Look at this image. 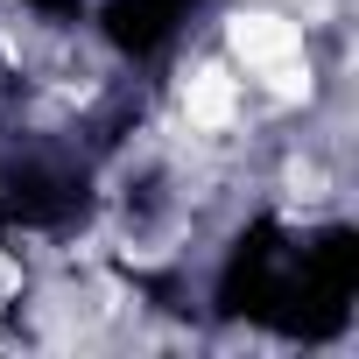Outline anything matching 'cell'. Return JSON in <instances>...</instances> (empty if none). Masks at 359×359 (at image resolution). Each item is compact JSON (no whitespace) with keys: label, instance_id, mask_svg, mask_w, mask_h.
<instances>
[{"label":"cell","instance_id":"obj_6","mask_svg":"<svg viewBox=\"0 0 359 359\" xmlns=\"http://www.w3.org/2000/svg\"><path fill=\"white\" fill-rule=\"evenodd\" d=\"M176 8H184V15H191V8H205V0H176Z\"/></svg>","mask_w":359,"mask_h":359},{"label":"cell","instance_id":"obj_4","mask_svg":"<svg viewBox=\"0 0 359 359\" xmlns=\"http://www.w3.org/2000/svg\"><path fill=\"white\" fill-rule=\"evenodd\" d=\"M78 205H85V191L71 176H50V169H22L0 191V219H22V226H64Z\"/></svg>","mask_w":359,"mask_h":359},{"label":"cell","instance_id":"obj_5","mask_svg":"<svg viewBox=\"0 0 359 359\" xmlns=\"http://www.w3.org/2000/svg\"><path fill=\"white\" fill-rule=\"evenodd\" d=\"M29 8H43V15H78V0H29Z\"/></svg>","mask_w":359,"mask_h":359},{"label":"cell","instance_id":"obj_2","mask_svg":"<svg viewBox=\"0 0 359 359\" xmlns=\"http://www.w3.org/2000/svg\"><path fill=\"white\" fill-rule=\"evenodd\" d=\"M289 254L296 247H282V226L275 219H254L240 233V247L226 254V268H219V310L275 331V317L289 303Z\"/></svg>","mask_w":359,"mask_h":359},{"label":"cell","instance_id":"obj_1","mask_svg":"<svg viewBox=\"0 0 359 359\" xmlns=\"http://www.w3.org/2000/svg\"><path fill=\"white\" fill-rule=\"evenodd\" d=\"M352 296H359V233L331 226L289 254V303H282L275 331L282 338H331V331H345Z\"/></svg>","mask_w":359,"mask_h":359},{"label":"cell","instance_id":"obj_3","mask_svg":"<svg viewBox=\"0 0 359 359\" xmlns=\"http://www.w3.org/2000/svg\"><path fill=\"white\" fill-rule=\"evenodd\" d=\"M99 29H106V43L120 57H155V50H169L176 29H184V8H176V0H106Z\"/></svg>","mask_w":359,"mask_h":359}]
</instances>
